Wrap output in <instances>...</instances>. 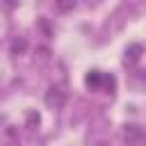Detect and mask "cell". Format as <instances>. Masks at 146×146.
I'll return each mask as SVG.
<instances>
[{"instance_id":"1","label":"cell","mask_w":146,"mask_h":146,"mask_svg":"<svg viewBox=\"0 0 146 146\" xmlns=\"http://www.w3.org/2000/svg\"><path fill=\"white\" fill-rule=\"evenodd\" d=\"M123 141L125 146H146V130L141 125L130 123L123 128Z\"/></svg>"},{"instance_id":"2","label":"cell","mask_w":146,"mask_h":146,"mask_svg":"<svg viewBox=\"0 0 146 146\" xmlns=\"http://www.w3.org/2000/svg\"><path fill=\"white\" fill-rule=\"evenodd\" d=\"M64 98H66V94H64L59 87H50L48 94H46V103H48L50 107H62V105H64Z\"/></svg>"},{"instance_id":"3","label":"cell","mask_w":146,"mask_h":146,"mask_svg":"<svg viewBox=\"0 0 146 146\" xmlns=\"http://www.w3.org/2000/svg\"><path fill=\"white\" fill-rule=\"evenodd\" d=\"M75 2L78 0H55V7H57V11H71L73 7H75Z\"/></svg>"},{"instance_id":"4","label":"cell","mask_w":146,"mask_h":146,"mask_svg":"<svg viewBox=\"0 0 146 146\" xmlns=\"http://www.w3.org/2000/svg\"><path fill=\"white\" fill-rule=\"evenodd\" d=\"M25 48H27V43H25V39H16V41L11 43V52H14V55H18V52H23Z\"/></svg>"},{"instance_id":"5","label":"cell","mask_w":146,"mask_h":146,"mask_svg":"<svg viewBox=\"0 0 146 146\" xmlns=\"http://www.w3.org/2000/svg\"><path fill=\"white\" fill-rule=\"evenodd\" d=\"M98 82H100V73H98V71H91V73L87 75V84H89V87H96Z\"/></svg>"},{"instance_id":"6","label":"cell","mask_w":146,"mask_h":146,"mask_svg":"<svg viewBox=\"0 0 146 146\" xmlns=\"http://www.w3.org/2000/svg\"><path fill=\"white\" fill-rule=\"evenodd\" d=\"M139 50H141V48H139V46H132V48H130V57H125V62H135V59H137V57H139V55H137V52H139Z\"/></svg>"},{"instance_id":"7","label":"cell","mask_w":146,"mask_h":146,"mask_svg":"<svg viewBox=\"0 0 146 146\" xmlns=\"http://www.w3.org/2000/svg\"><path fill=\"white\" fill-rule=\"evenodd\" d=\"M5 5H7V7H14V5H16V0H5Z\"/></svg>"}]
</instances>
